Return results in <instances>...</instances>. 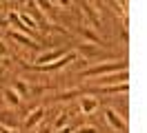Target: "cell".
Listing matches in <instances>:
<instances>
[{"label": "cell", "instance_id": "cell-18", "mask_svg": "<svg viewBox=\"0 0 147 133\" xmlns=\"http://www.w3.org/2000/svg\"><path fill=\"white\" fill-rule=\"evenodd\" d=\"M0 133H18L16 129H5V126H0Z\"/></svg>", "mask_w": 147, "mask_h": 133}, {"label": "cell", "instance_id": "cell-17", "mask_svg": "<svg viewBox=\"0 0 147 133\" xmlns=\"http://www.w3.org/2000/svg\"><path fill=\"white\" fill-rule=\"evenodd\" d=\"M74 96H76V91H65L63 96H58V98H56V100H71Z\"/></svg>", "mask_w": 147, "mask_h": 133}, {"label": "cell", "instance_id": "cell-3", "mask_svg": "<svg viewBox=\"0 0 147 133\" xmlns=\"http://www.w3.org/2000/svg\"><path fill=\"white\" fill-rule=\"evenodd\" d=\"M76 60V51H69V53H65L63 58H58L56 62H51V64H47V67H40L42 71H58V69H63L65 64H69V62Z\"/></svg>", "mask_w": 147, "mask_h": 133}, {"label": "cell", "instance_id": "cell-2", "mask_svg": "<svg viewBox=\"0 0 147 133\" xmlns=\"http://www.w3.org/2000/svg\"><path fill=\"white\" fill-rule=\"evenodd\" d=\"M65 51L63 49H51V51H45V53H40L36 58V64L38 67H47V64H51V62H56L58 58H63Z\"/></svg>", "mask_w": 147, "mask_h": 133}, {"label": "cell", "instance_id": "cell-9", "mask_svg": "<svg viewBox=\"0 0 147 133\" xmlns=\"http://www.w3.org/2000/svg\"><path fill=\"white\" fill-rule=\"evenodd\" d=\"M2 96H5V102H7V104H11V106H18L20 104V96L16 93V89H5Z\"/></svg>", "mask_w": 147, "mask_h": 133}, {"label": "cell", "instance_id": "cell-11", "mask_svg": "<svg viewBox=\"0 0 147 133\" xmlns=\"http://www.w3.org/2000/svg\"><path fill=\"white\" fill-rule=\"evenodd\" d=\"M118 91H127V82H120V84H109V87H100V93H118Z\"/></svg>", "mask_w": 147, "mask_h": 133}, {"label": "cell", "instance_id": "cell-1", "mask_svg": "<svg viewBox=\"0 0 147 133\" xmlns=\"http://www.w3.org/2000/svg\"><path fill=\"white\" fill-rule=\"evenodd\" d=\"M118 71H127V62H105L98 67L83 71V78H94V76H109V73H118Z\"/></svg>", "mask_w": 147, "mask_h": 133}, {"label": "cell", "instance_id": "cell-7", "mask_svg": "<svg viewBox=\"0 0 147 133\" xmlns=\"http://www.w3.org/2000/svg\"><path fill=\"white\" fill-rule=\"evenodd\" d=\"M16 113L13 111H0V126H5V129H16Z\"/></svg>", "mask_w": 147, "mask_h": 133}, {"label": "cell", "instance_id": "cell-16", "mask_svg": "<svg viewBox=\"0 0 147 133\" xmlns=\"http://www.w3.org/2000/svg\"><path fill=\"white\" fill-rule=\"evenodd\" d=\"M74 133H98V131H96V126H80L78 131H74Z\"/></svg>", "mask_w": 147, "mask_h": 133}, {"label": "cell", "instance_id": "cell-13", "mask_svg": "<svg viewBox=\"0 0 147 133\" xmlns=\"http://www.w3.org/2000/svg\"><path fill=\"white\" fill-rule=\"evenodd\" d=\"M16 93H20V96H29V84H27V82H22V80H18V82H16Z\"/></svg>", "mask_w": 147, "mask_h": 133}, {"label": "cell", "instance_id": "cell-4", "mask_svg": "<svg viewBox=\"0 0 147 133\" xmlns=\"http://www.w3.org/2000/svg\"><path fill=\"white\" fill-rule=\"evenodd\" d=\"M105 118H107V122H109L116 131H127V122H125L114 109H107V111H105Z\"/></svg>", "mask_w": 147, "mask_h": 133}, {"label": "cell", "instance_id": "cell-20", "mask_svg": "<svg viewBox=\"0 0 147 133\" xmlns=\"http://www.w3.org/2000/svg\"><path fill=\"white\" fill-rule=\"evenodd\" d=\"M56 133H71V129H69V126H63V129H58Z\"/></svg>", "mask_w": 147, "mask_h": 133}, {"label": "cell", "instance_id": "cell-8", "mask_svg": "<svg viewBox=\"0 0 147 133\" xmlns=\"http://www.w3.org/2000/svg\"><path fill=\"white\" fill-rule=\"evenodd\" d=\"M83 11L89 16V20H92V27H94V29H100V18H98L96 9H94L89 2H83Z\"/></svg>", "mask_w": 147, "mask_h": 133}, {"label": "cell", "instance_id": "cell-19", "mask_svg": "<svg viewBox=\"0 0 147 133\" xmlns=\"http://www.w3.org/2000/svg\"><path fill=\"white\" fill-rule=\"evenodd\" d=\"M2 55H7V47L0 42V58H2Z\"/></svg>", "mask_w": 147, "mask_h": 133}, {"label": "cell", "instance_id": "cell-21", "mask_svg": "<svg viewBox=\"0 0 147 133\" xmlns=\"http://www.w3.org/2000/svg\"><path fill=\"white\" fill-rule=\"evenodd\" d=\"M38 133H51V131H49L47 126H42V129H40V131H38Z\"/></svg>", "mask_w": 147, "mask_h": 133}, {"label": "cell", "instance_id": "cell-22", "mask_svg": "<svg viewBox=\"0 0 147 133\" xmlns=\"http://www.w3.org/2000/svg\"><path fill=\"white\" fill-rule=\"evenodd\" d=\"M0 25H2V22H0Z\"/></svg>", "mask_w": 147, "mask_h": 133}, {"label": "cell", "instance_id": "cell-6", "mask_svg": "<svg viewBox=\"0 0 147 133\" xmlns=\"http://www.w3.org/2000/svg\"><path fill=\"white\" fill-rule=\"evenodd\" d=\"M11 40H16V42H20L22 47H29V49H38V42H34L31 40V35H25V33H20V31H11Z\"/></svg>", "mask_w": 147, "mask_h": 133}, {"label": "cell", "instance_id": "cell-14", "mask_svg": "<svg viewBox=\"0 0 147 133\" xmlns=\"http://www.w3.org/2000/svg\"><path fill=\"white\" fill-rule=\"evenodd\" d=\"M80 33H83V38H87V40H89V42H98V35L94 33V31H89V29H80Z\"/></svg>", "mask_w": 147, "mask_h": 133}, {"label": "cell", "instance_id": "cell-10", "mask_svg": "<svg viewBox=\"0 0 147 133\" xmlns=\"http://www.w3.org/2000/svg\"><path fill=\"white\" fill-rule=\"evenodd\" d=\"M96 106H98V102H96L92 96H85L83 102H80V111H83V113H92V111H96Z\"/></svg>", "mask_w": 147, "mask_h": 133}, {"label": "cell", "instance_id": "cell-12", "mask_svg": "<svg viewBox=\"0 0 147 133\" xmlns=\"http://www.w3.org/2000/svg\"><path fill=\"white\" fill-rule=\"evenodd\" d=\"M67 122H69V113H60L58 118H56L54 126L56 129H63V126H67Z\"/></svg>", "mask_w": 147, "mask_h": 133}, {"label": "cell", "instance_id": "cell-15", "mask_svg": "<svg viewBox=\"0 0 147 133\" xmlns=\"http://www.w3.org/2000/svg\"><path fill=\"white\" fill-rule=\"evenodd\" d=\"M9 22L13 27H18V29H20V16L16 13V11H11V13H9Z\"/></svg>", "mask_w": 147, "mask_h": 133}, {"label": "cell", "instance_id": "cell-5", "mask_svg": "<svg viewBox=\"0 0 147 133\" xmlns=\"http://www.w3.org/2000/svg\"><path fill=\"white\" fill-rule=\"evenodd\" d=\"M42 118H45V109H42V106H38V109H34V111H31V113L25 118V126H27V129L36 126V124L40 122Z\"/></svg>", "mask_w": 147, "mask_h": 133}]
</instances>
